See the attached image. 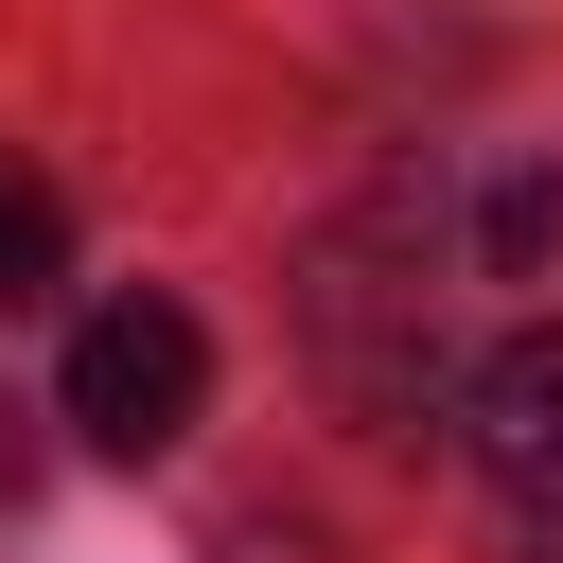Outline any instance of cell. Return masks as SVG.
<instances>
[{
    "mask_svg": "<svg viewBox=\"0 0 563 563\" xmlns=\"http://www.w3.org/2000/svg\"><path fill=\"white\" fill-rule=\"evenodd\" d=\"M563 246V176H493V282H528Z\"/></svg>",
    "mask_w": 563,
    "mask_h": 563,
    "instance_id": "cell-4",
    "label": "cell"
},
{
    "mask_svg": "<svg viewBox=\"0 0 563 563\" xmlns=\"http://www.w3.org/2000/svg\"><path fill=\"white\" fill-rule=\"evenodd\" d=\"M194 405H211V334H194V299H106L88 334H70V440L88 457H176L194 440Z\"/></svg>",
    "mask_w": 563,
    "mask_h": 563,
    "instance_id": "cell-1",
    "label": "cell"
},
{
    "mask_svg": "<svg viewBox=\"0 0 563 563\" xmlns=\"http://www.w3.org/2000/svg\"><path fill=\"white\" fill-rule=\"evenodd\" d=\"M457 440H475V475H493L510 510H545V528H563V317H528V334H493V352H475Z\"/></svg>",
    "mask_w": 563,
    "mask_h": 563,
    "instance_id": "cell-2",
    "label": "cell"
},
{
    "mask_svg": "<svg viewBox=\"0 0 563 563\" xmlns=\"http://www.w3.org/2000/svg\"><path fill=\"white\" fill-rule=\"evenodd\" d=\"M53 282H70V211H53V176H0V317L53 299Z\"/></svg>",
    "mask_w": 563,
    "mask_h": 563,
    "instance_id": "cell-3",
    "label": "cell"
}]
</instances>
